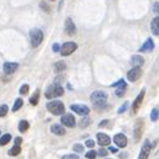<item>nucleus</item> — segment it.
<instances>
[{
	"instance_id": "72a5a7b5",
	"label": "nucleus",
	"mask_w": 159,
	"mask_h": 159,
	"mask_svg": "<svg viewBox=\"0 0 159 159\" xmlns=\"http://www.w3.org/2000/svg\"><path fill=\"white\" fill-rule=\"evenodd\" d=\"M40 8L43 9L45 13H50V6L48 5L45 1H41V3H40Z\"/></svg>"
},
{
	"instance_id": "7c9ffc66",
	"label": "nucleus",
	"mask_w": 159,
	"mask_h": 159,
	"mask_svg": "<svg viewBox=\"0 0 159 159\" xmlns=\"http://www.w3.org/2000/svg\"><path fill=\"white\" fill-rule=\"evenodd\" d=\"M96 155H98V157H107L108 155V150L105 148H100L98 152H96Z\"/></svg>"
},
{
	"instance_id": "0eeeda50",
	"label": "nucleus",
	"mask_w": 159,
	"mask_h": 159,
	"mask_svg": "<svg viewBox=\"0 0 159 159\" xmlns=\"http://www.w3.org/2000/svg\"><path fill=\"white\" fill-rule=\"evenodd\" d=\"M150 150H152V144L148 139H146L143 143V146H142V149H140V153H139L138 159H148V157L150 154Z\"/></svg>"
},
{
	"instance_id": "7ed1b4c3",
	"label": "nucleus",
	"mask_w": 159,
	"mask_h": 159,
	"mask_svg": "<svg viewBox=\"0 0 159 159\" xmlns=\"http://www.w3.org/2000/svg\"><path fill=\"white\" fill-rule=\"evenodd\" d=\"M44 39V34L40 29H33L30 31V43L33 48H37L41 44V41Z\"/></svg>"
},
{
	"instance_id": "ddd939ff",
	"label": "nucleus",
	"mask_w": 159,
	"mask_h": 159,
	"mask_svg": "<svg viewBox=\"0 0 159 159\" xmlns=\"http://www.w3.org/2000/svg\"><path fill=\"white\" fill-rule=\"evenodd\" d=\"M65 33L70 37L77 34V26H75L72 18H66V20H65Z\"/></svg>"
},
{
	"instance_id": "e433bc0d",
	"label": "nucleus",
	"mask_w": 159,
	"mask_h": 159,
	"mask_svg": "<svg viewBox=\"0 0 159 159\" xmlns=\"http://www.w3.org/2000/svg\"><path fill=\"white\" fill-rule=\"evenodd\" d=\"M153 11H154V14L157 16H159V1L153 5Z\"/></svg>"
},
{
	"instance_id": "c03bdc74",
	"label": "nucleus",
	"mask_w": 159,
	"mask_h": 159,
	"mask_svg": "<svg viewBox=\"0 0 159 159\" xmlns=\"http://www.w3.org/2000/svg\"><path fill=\"white\" fill-rule=\"evenodd\" d=\"M49 1H55V0H49Z\"/></svg>"
},
{
	"instance_id": "2eb2a0df",
	"label": "nucleus",
	"mask_w": 159,
	"mask_h": 159,
	"mask_svg": "<svg viewBox=\"0 0 159 159\" xmlns=\"http://www.w3.org/2000/svg\"><path fill=\"white\" fill-rule=\"evenodd\" d=\"M96 142H98V144L102 147H108L110 142H112V139H110L109 135H107L104 133H98L96 134Z\"/></svg>"
},
{
	"instance_id": "f8f14e48",
	"label": "nucleus",
	"mask_w": 159,
	"mask_h": 159,
	"mask_svg": "<svg viewBox=\"0 0 159 159\" xmlns=\"http://www.w3.org/2000/svg\"><path fill=\"white\" fill-rule=\"evenodd\" d=\"M113 87L116 89V90H115L116 96H123L124 94H125V92H127V83H125V80H124V79H120L118 83L113 84Z\"/></svg>"
},
{
	"instance_id": "f03ea898",
	"label": "nucleus",
	"mask_w": 159,
	"mask_h": 159,
	"mask_svg": "<svg viewBox=\"0 0 159 159\" xmlns=\"http://www.w3.org/2000/svg\"><path fill=\"white\" fill-rule=\"evenodd\" d=\"M64 94V89L60 84H52L48 87L45 90V98L46 99H53V98H58Z\"/></svg>"
},
{
	"instance_id": "b1692460",
	"label": "nucleus",
	"mask_w": 159,
	"mask_h": 159,
	"mask_svg": "<svg viewBox=\"0 0 159 159\" xmlns=\"http://www.w3.org/2000/svg\"><path fill=\"white\" fill-rule=\"evenodd\" d=\"M90 123H92V119L89 118L88 115H84V116L81 118L80 123H79V127H80V128H87V127L90 125Z\"/></svg>"
},
{
	"instance_id": "39448f33",
	"label": "nucleus",
	"mask_w": 159,
	"mask_h": 159,
	"mask_svg": "<svg viewBox=\"0 0 159 159\" xmlns=\"http://www.w3.org/2000/svg\"><path fill=\"white\" fill-rule=\"evenodd\" d=\"M77 43H74V41H66L63 45L60 46V54L63 55V57H68V55H72L75 50H77Z\"/></svg>"
},
{
	"instance_id": "412c9836",
	"label": "nucleus",
	"mask_w": 159,
	"mask_h": 159,
	"mask_svg": "<svg viewBox=\"0 0 159 159\" xmlns=\"http://www.w3.org/2000/svg\"><path fill=\"white\" fill-rule=\"evenodd\" d=\"M39 98H40V92L39 90H35V92H34V94L30 96V99H29L30 104L31 105H37L38 103H39Z\"/></svg>"
},
{
	"instance_id": "4468645a",
	"label": "nucleus",
	"mask_w": 159,
	"mask_h": 159,
	"mask_svg": "<svg viewBox=\"0 0 159 159\" xmlns=\"http://www.w3.org/2000/svg\"><path fill=\"white\" fill-rule=\"evenodd\" d=\"M19 68V64L18 63H11V61H8V63H5L4 66H3V70L6 75H11L14 74Z\"/></svg>"
},
{
	"instance_id": "f704fd0d",
	"label": "nucleus",
	"mask_w": 159,
	"mask_h": 159,
	"mask_svg": "<svg viewBox=\"0 0 159 159\" xmlns=\"http://www.w3.org/2000/svg\"><path fill=\"white\" fill-rule=\"evenodd\" d=\"M74 152H75V153H81V152H84V147H83L81 144H75V146H74Z\"/></svg>"
},
{
	"instance_id": "20e7f679",
	"label": "nucleus",
	"mask_w": 159,
	"mask_h": 159,
	"mask_svg": "<svg viewBox=\"0 0 159 159\" xmlns=\"http://www.w3.org/2000/svg\"><path fill=\"white\" fill-rule=\"evenodd\" d=\"M108 99V95L103 92V90H96L92 93L90 95V102L94 105H99V104H105Z\"/></svg>"
},
{
	"instance_id": "a878e982",
	"label": "nucleus",
	"mask_w": 159,
	"mask_h": 159,
	"mask_svg": "<svg viewBox=\"0 0 159 159\" xmlns=\"http://www.w3.org/2000/svg\"><path fill=\"white\" fill-rule=\"evenodd\" d=\"M20 152H22V147L20 146H14L8 153H9V155H11V157H16V155H19L20 154Z\"/></svg>"
},
{
	"instance_id": "79ce46f5",
	"label": "nucleus",
	"mask_w": 159,
	"mask_h": 159,
	"mask_svg": "<svg viewBox=\"0 0 159 159\" xmlns=\"http://www.w3.org/2000/svg\"><path fill=\"white\" fill-rule=\"evenodd\" d=\"M109 150L112 152V153H116V152H118V149L114 148V147H110V148H109Z\"/></svg>"
},
{
	"instance_id": "37998d69",
	"label": "nucleus",
	"mask_w": 159,
	"mask_h": 159,
	"mask_svg": "<svg viewBox=\"0 0 159 159\" xmlns=\"http://www.w3.org/2000/svg\"><path fill=\"white\" fill-rule=\"evenodd\" d=\"M127 157H128V155H127V154H125V153H122V154H120V155H119V158H120V159H125V158H127Z\"/></svg>"
},
{
	"instance_id": "393cba45",
	"label": "nucleus",
	"mask_w": 159,
	"mask_h": 159,
	"mask_svg": "<svg viewBox=\"0 0 159 159\" xmlns=\"http://www.w3.org/2000/svg\"><path fill=\"white\" fill-rule=\"evenodd\" d=\"M11 140V135L9 133H6L4 134L3 137H0V147H3V146H6L9 142Z\"/></svg>"
},
{
	"instance_id": "5701e85b",
	"label": "nucleus",
	"mask_w": 159,
	"mask_h": 159,
	"mask_svg": "<svg viewBox=\"0 0 159 159\" xmlns=\"http://www.w3.org/2000/svg\"><path fill=\"white\" fill-rule=\"evenodd\" d=\"M54 69H55V72L57 73H60V72H64L65 69H66V64L64 63V61H57L54 65Z\"/></svg>"
},
{
	"instance_id": "a18cd8bd",
	"label": "nucleus",
	"mask_w": 159,
	"mask_h": 159,
	"mask_svg": "<svg viewBox=\"0 0 159 159\" xmlns=\"http://www.w3.org/2000/svg\"><path fill=\"white\" fill-rule=\"evenodd\" d=\"M105 159H110V158H105Z\"/></svg>"
},
{
	"instance_id": "cd10ccee",
	"label": "nucleus",
	"mask_w": 159,
	"mask_h": 159,
	"mask_svg": "<svg viewBox=\"0 0 159 159\" xmlns=\"http://www.w3.org/2000/svg\"><path fill=\"white\" fill-rule=\"evenodd\" d=\"M150 119L153 120V122H157L159 119V109L154 108L153 110H152V113H150Z\"/></svg>"
},
{
	"instance_id": "bb28decb",
	"label": "nucleus",
	"mask_w": 159,
	"mask_h": 159,
	"mask_svg": "<svg viewBox=\"0 0 159 159\" xmlns=\"http://www.w3.org/2000/svg\"><path fill=\"white\" fill-rule=\"evenodd\" d=\"M23 104H24V102H23V99L22 98H19V99H16L15 100V103H14V107H13V112H18V110L23 107Z\"/></svg>"
},
{
	"instance_id": "6ab92c4d",
	"label": "nucleus",
	"mask_w": 159,
	"mask_h": 159,
	"mask_svg": "<svg viewBox=\"0 0 159 159\" xmlns=\"http://www.w3.org/2000/svg\"><path fill=\"white\" fill-rule=\"evenodd\" d=\"M150 29L154 35H159V16H155L150 23Z\"/></svg>"
},
{
	"instance_id": "2f4dec72",
	"label": "nucleus",
	"mask_w": 159,
	"mask_h": 159,
	"mask_svg": "<svg viewBox=\"0 0 159 159\" xmlns=\"http://www.w3.org/2000/svg\"><path fill=\"white\" fill-rule=\"evenodd\" d=\"M85 157H87V159H95L98 155H96V152L95 150H89Z\"/></svg>"
},
{
	"instance_id": "c756f323",
	"label": "nucleus",
	"mask_w": 159,
	"mask_h": 159,
	"mask_svg": "<svg viewBox=\"0 0 159 159\" xmlns=\"http://www.w3.org/2000/svg\"><path fill=\"white\" fill-rule=\"evenodd\" d=\"M19 93L22 94V95H26L28 93H29V85H28V84H24V85H22V88H20Z\"/></svg>"
},
{
	"instance_id": "49530a36",
	"label": "nucleus",
	"mask_w": 159,
	"mask_h": 159,
	"mask_svg": "<svg viewBox=\"0 0 159 159\" xmlns=\"http://www.w3.org/2000/svg\"><path fill=\"white\" fill-rule=\"evenodd\" d=\"M158 159H159V158H158Z\"/></svg>"
},
{
	"instance_id": "473e14b6",
	"label": "nucleus",
	"mask_w": 159,
	"mask_h": 159,
	"mask_svg": "<svg viewBox=\"0 0 159 159\" xmlns=\"http://www.w3.org/2000/svg\"><path fill=\"white\" fill-rule=\"evenodd\" d=\"M128 107H129V103H128V102L123 103V104H122V107L118 109V113H119V114H123V113L127 110V108H128Z\"/></svg>"
},
{
	"instance_id": "4be33fe9",
	"label": "nucleus",
	"mask_w": 159,
	"mask_h": 159,
	"mask_svg": "<svg viewBox=\"0 0 159 159\" xmlns=\"http://www.w3.org/2000/svg\"><path fill=\"white\" fill-rule=\"evenodd\" d=\"M30 127V124L29 122H26V120H20L19 122V132L20 133H25L28 129H29Z\"/></svg>"
},
{
	"instance_id": "ea45409f",
	"label": "nucleus",
	"mask_w": 159,
	"mask_h": 159,
	"mask_svg": "<svg viewBox=\"0 0 159 159\" xmlns=\"http://www.w3.org/2000/svg\"><path fill=\"white\" fill-rule=\"evenodd\" d=\"M53 52H55V53L60 52V45H59L58 43H55V44L53 45Z\"/></svg>"
},
{
	"instance_id": "f257e3e1",
	"label": "nucleus",
	"mask_w": 159,
	"mask_h": 159,
	"mask_svg": "<svg viewBox=\"0 0 159 159\" xmlns=\"http://www.w3.org/2000/svg\"><path fill=\"white\" fill-rule=\"evenodd\" d=\"M46 109H48V112H50L54 115H61V114H64V112H65V107L63 104V102H60V100H52V102H49L46 104Z\"/></svg>"
},
{
	"instance_id": "423d86ee",
	"label": "nucleus",
	"mask_w": 159,
	"mask_h": 159,
	"mask_svg": "<svg viewBox=\"0 0 159 159\" xmlns=\"http://www.w3.org/2000/svg\"><path fill=\"white\" fill-rule=\"evenodd\" d=\"M144 95H146V89H142L140 93L138 94L137 99L134 100L133 105H132V113H133V114H137V113H138V110L140 109V105H142L143 99H144Z\"/></svg>"
},
{
	"instance_id": "58836bf2",
	"label": "nucleus",
	"mask_w": 159,
	"mask_h": 159,
	"mask_svg": "<svg viewBox=\"0 0 159 159\" xmlns=\"http://www.w3.org/2000/svg\"><path fill=\"white\" fill-rule=\"evenodd\" d=\"M109 123H110V122L107 120V119H105V120H102V122L99 123V128H105V127H108Z\"/></svg>"
},
{
	"instance_id": "4c0bfd02",
	"label": "nucleus",
	"mask_w": 159,
	"mask_h": 159,
	"mask_svg": "<svg viewBox=\"0 0 159 159\" xmlns=\"http://www.w3.org/2000/svg\"><path fill=\"white\" fill-rule=\"evenodd\" d=\"M94 146H95L94 140H92V139H88V140H85V147H88V148H93Z\"/></svg>"
},
{
	"instance_id": "9d476101",
	"label": "nucleus",
	"mask_w": 159,
	"mask_h": 159,
	"mask_svg": "<svg viewBox=\"0 0 159 159\" xmlns=\"http://www.w3.org/2000/svg\"><path fill=\"white\" fill-rule=\"evenodd\" d=\"M70 109L73 110L74 113H77L79 115H88L89 112H90V109H89V107L84 105V104H72L70 105Z\"/></svg>"
},
{
	"instance_id": "6e6552de",
	"label": "nucleus",
	"mask_w": 159,
	"mask_h": 159,
	"mask_svg": "<svg viewBox=\"0 0 159 159\" xmlns=\"http://www.w3.org/2000/svg\"><path fill=\"white\" fill-rule=\"evenodd\" d=\"M140 77H142V69H140V66L132 68L128 72V74H127V78H128L129 81H137Z\"/></svg>"
},
{
	"instance_id": "aec40b11",
	"label": "nucleus",
	"mask_w": 159,
	"mask_h": 159,
	"mask_svg": "<svg viewBox=\"0 0 159 159\" xmlns=\"http://www.w3.org/2000/svg\"><path fill=\"white\" fill-rule=\"evenodd\" d=\"M130 63H132L133 66H142L144 64V58L140 57V55H134L130 59Z\"/></svg>"
},
{
	"instance_id": "dca6fc26",
	"label": "nucleus",
	"mask_w": 159,
	"mask_h": 159,
	"mask_svg": "<svg viewBox=\"0 0 159 159\" xmlns=\"http://www.w3.org/2000/svg\"><path fill=\"white\" fill-rule=\"evenodd\" d=\"M114 143L116 144V147H119V148H124V147H127V143H128V139H127V137L124 135L123 133H119V134H115L114 135Z\"/></svg>"
},
{
	"instance_id": "a211bd4d",
	"label": "nucleus",
	"mask_w": 159,
	"mask_h": 159,
	"mask_svg": "<svg viewBox=\"0 0 159 159\" xmlns=\"http://www.w3.org/2000/svg\"><path fill=\"white\" fill-rule=\"evenodd\" d=\"M50 132L55 135H64L65 134V128L61 127L60 124H53L50 127Z\"/></svg>"
},
{
	"instance_id": "1a4fd4ad",
	"label": "nucleus",
	"mask_w": 159,
	"mask_h": 159,
	"mask_svg": "<svg viewBox=\"0 0 159 159\" xmlns=\"http://www.w3.org/2000/svg\"><path fill=\"white\" fill-rule=\"evenodd\" d=\"M144 132V120L139 119L135 123V128H134V142H139L140 138Z\"/></svg>"
},
{
	"instance_id": "9b49d317",
	"label": "nucleus",
	"mask_w": 159,
	"mask_h": 159,
	"mask_svg": "<svg viewBox=\"0 0 159 159\" xmlns=\"http://www.w3.org/2000/svg\"><path fill=\"white\" fill-rule=\"evenodd\" d=\"M60 122H61V124H63L64 127H68V128H74L75 123H77L75 116L73 114H64L63 116H61Z\"/></svg>"
},
{
	"instance_id": "f3484780",
	"label": "nucleus",
	"mask_w": 159,
	"mask_h": 159,
	"mask_svg": "<svg viewBox=\"0 0 159 159\" xmlns=\"http://www.w3.org/2000/svg\"><path fill=\"white\" fill-rule=\"evenodd\" d=\"M154 46H155V45H154L153 39H152V38H148L146 43L142 45L140 52H142V53H150V52L154 50Z\"/></svg>"
},
{
	"instance_id": "a19ab883",
	"label": "nucleus",
	"mask_w": 159,
	"mask_h": 159,
	"mask_svg": "<svg viewBox=\"0 0 159 159\" xmlns=\"http://www.w3.org/2000/svg\"><path fill=\"white\" fill-rule=\"evenodd\" d=\"M22 138L20 137H18V138H15V146H20V144H22Z\"/></svg>"
},
{
	"instance_id": "c9c22d12",
	"label": "nucleus",
	"mask_w": 159,
	"mask_h": 159,
	"mask_svg": "<svg viewBox=\"0 0 159 159\" xmlns=\"http://www.w3.org/2000/svg\"><path fill=\"white\" fill-rule=\"evenodd\" d=\"M61 159H79V157L77 154H68V155L61 157Z\"/></svg>"
},
{
	"instance_id": "c85d7f7f",
	"label": "nucleus",
	"mask_w": 159,
	"mask_h": 159,
	"mask_svg": "<svg viewBox=\"0 0 159 159\" xmlns=\"http://www.w3.org/2000/svg\"><path fill=\"white\" fill-rule=\"evenodd\" d=\"M9 112V108L6 104H3V105H0V118H3V116H5L6 114H8Z\"/></svg>"
}]
</instances>
